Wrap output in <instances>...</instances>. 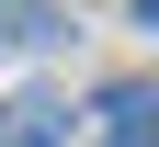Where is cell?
<instances>
[{
  "mask_svg": "<svg viewBox=\"0 0 159 147\" xmlns=\"http://www.w3.org/2000/svg\"><path fill=\"white\" fill-rule=\"evenodd\" d=\"M148 147H159V113H148Z\"/></svg>",
  "mask_w": 159,
  "mask_h": 147,
  "instance_id": "2",
  "label": "cell"
},
{
  "mask_svg": "<svg viewBox=\"0 0 159 147\" xmlns=\"http://www.w3.org/2000/svg\"><path fill=\"white\" fill-rule=\"evenodd\" d=\"M136 23H148V34H159V0H136Z\"/></svg>",
  "mask_w": 159,
  "mask_h": 147,
  "instance_id": "1",
  "label": "cell"
}]
</instances>
